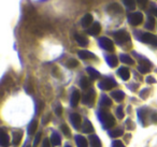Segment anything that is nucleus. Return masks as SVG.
<instances>
[{"label":"nucleus","mask_w":157,"mask_h":147,"mask_svg":"<svg viewBox=\"0 0 157 147\" xmlns=\"http://www.w3.org/2000/svg\"><path fill=\"white\" fill-rule=\"evenodd\" d=\"M120 59H121V61H122V62L127 63V65H133V63H135L133 59L131 58L129 55H126V54H121Z\"/></svg>","instance_id":"5701e85b"},{"label":"nucleus","mask_w":157,"mask_h":147,"mask_svg":"<svg viewBox=\"0 0 157 147\" xmlns=\"http://www.w3.org/2000/svg\"><path fill=\"white\" fill-rule=\"evenodd\" d=\"M123 130H121V129H116V130H114V131H112V132H110V135L112 136V138H118V136H121V135H123Z\"/></svg>","instance_id":"473e14b6"},{"label":"nucleus","mask_w":157,"mask_h":147,"mask_svg":"<svg viewBox=\"0 0 157 147\" xmlns=\"http://www.w3.org/2000/svg\"><path fill=\"white\" fill-rule=\"evenodd\" d=\"M99 45L103 48V50L108 51V52H113L114 51V44L112 40H110L107 37H102L99 39Z\"/></svg>","instance_id":"39448f33"},{"label":"nucleus","mask_w":157,"mask_h":147,"mask_svg":"<svg viewBox=\"0 0 157 147\" xmlns=\"http://www.w3.org/2000/svg\"><path fill=\"white\" fill-rule=\"evenodd\" d=\"M40 140H41V133L39 132V133H37V135H36L35 141H33V146L37 147L38 144H39V142H40Z\"/></svg>","instance_id":"c9c22d12"},{"label":"nucleus","mask_w":157,"mask_h":147,"mask_svg":"<svg viewBox=\"0 0 157 147\" xmlns=\"http://www.w3.org/2000/svg\"><path fill=\"white\" fill-rule=\"evenodd\" d=\"M105 60H107L108 65H109L110 67H112V68L116 67V66H117V63H118L117 58H116V56H114V55H110V56H107Z\"/></svg>","instance_id":"aec40b11"},{"label":"nucleus","mask_w":157,"mask_h":147,"mask_svg":"<svg viewBox=\"0 0 157 147\" xmlns=\"http://www.w3.org/2000/svg\"><path fill=\"white\" fill-rule=\"evenodd\" d=\"M111 97L113 98V99L115 100V101L121 102V101H123V100H124L125 93L123 92V91H121V90L112 91V92H111Z\"/></svg>","instance_id":"dca6fc26"},{"label":"nucleus","mask_w":157,"mask_h":147,"mask_svg":"<svg viewBox=\"0 0 157 147\" xmlns=\"http://www.w3.org/2000/svg\"><path fill=\"white\" fill-rule=\"evenodd\" d=\"M128 22L130 23L132 26H138L143 22V14L140 12H135L128 15Z\"/></svg>","instance_id":"20e7f679"},{"label":"nucleus","mask_w":157,"mask_h":147,"mask_svg":"<svg viewBox=\"0 0 157 147\" xmlns=\"http://www.w3.org/2000/svg\"><path fill=\"white\" fill-rule=\"evenodd\" d=\"M95 96H96V92H95L94 89H90V90H88L87 92L84 95L82 102H83L84 104H86V105H88V106H93L94 101H95Z\"/></svg>","instance_id":"423d86ee"},{"label":"nucleus","mask_w":157,"mask_h":147,"mask_svg":"<svg viewBox=\"0 0 157 147\" xmlns=\"http://www.w3.org/2000/svg\"><path fill=\"white\" fill-rule=\"evenodd\" d=\"M116 85H117V83L115 82V80H114V78L107 77V78H105V80L101 81V82L99 83L98 87L100 89H102V90H110V89L116 87Z\"/></svg>","instance_id":"f03ea898"},{"label":"nucleus","mask_w":157,"mask_h":147,"mask_svg":"<svg viewBox=\"0 0 157 147\" xmlns=\"http://www.w3.org/2000/svg\"><path fill=\"white\" fill-rule=\"evenodd\" d=\"M152 120L154 121L155 123H157V113H153V115H152Z\"/></svg>","instance_id":"37998d69"},{"label":"nucleus","mask_w":157,"mask_h":147,"mask_svg":"<svg viewBox=\"0 0 157 147\" xmlns=\"http://www.w3.org/2000/svg\"><path fill=\"white\" fill-rule=\"evenodd\" d=\"M75 143L78 147H87V140L83 135H75Z\"/></svg>","instance_id":"f3484780"},{"label":"nucleus","mask_w":157,"mask_h":147,"mask_svg":"<svg viewBox=\"0 0 157 147\" xmlns=\"http://www.w3.org/2000/svg\"><path fill=\"white\" fill-rule=\"evenodd\" d=\"M98 117H99V119H100L101 123H102L103 129L108 130L115 125V119H114V117L112 116L111 113L108 112L107 110H100L99 111Z\"/></svg>","instance_id":"f257e3e1"},{"label":"nucleus","mask_w":157,"mask_h":147,"mask_svg":"<svg viewBox=\"0 0 157 147\" xmlns=\"http://www.w3.org/2000/svg\"><path fill=\"white\" fill-rule=\"evenodd\" d=\"M112 147H125V145L121 141H114L113 144H112Z\"/></svg>","instance_id":"e433bc0d"},{"label":"nucleus","mask_w":157,"mask_h":147,"mask_svg":"<svg viewBox=\"0 0 157 147\" xmlns=\"http://www.w3.org/2000/svg\"><path fill=\"white\" fill-rule=\"evenodd\" d=\"M37 127H38V123L36 120H33L28 126V134L29 135H33L35 134L36 130H37Z\"/></svg>","instance_id":"393cba45"},{"label":"nucleus","mask_w":157,"mask_h":147,"mask_svg":"<svg viewBox=\"0 0 157 147\" xmlns=\"http://www.w3.org/2000/svg\"><path fill=\"white\" fill-rule=\"evenodd\" d=\"M154 27H155V18L152 17V16H148L147 22L145 24V28L152 30V29H154Z\"/></svg>","instance_id":"c85d7f7f"},{"label":"nucleus","mask_w":157,"mask_h":147,"mask_svg":"<svg viewBox=\"0 0 157 147\" xmlns=\"http://www.w3.org/2000/svg\"><path fill=\"white\" fill-rule=\"evenodd\" d=\"M141 41L144 42V43H148V44H152V45L157 46V37L150 32H145V33H142L141 36Z\"/></svg>","instance_id":"0eeeda50"},{"label":"nucleus","mask_w":157,"mask_h":147,"mask_svg":"<svg viewBox=\"0 0 157 147\" xmlns=\"http://www.w3.org/2000/svg\"><path fill=\"white\" fill-rule=\"evenodd\" d=\"M100 31H101L100 24H99V23H97V22H95L94 24H93L92 26L88 28L87 32L90 33V36H97V35H99V33H100Z\"/></svg>","instance_id":"1a4fd4ad"},{"label":"nucleus","mask_w":157,"mask_h":147,"mask_svg":"<svg viewBox=\"0 0 157 147\" xmlns=\"http://www.w3.org/2000/svg\"><path fill=\"white\" fill-rule=\"evenodd\" d=\"M86 71H87V73L90 75V77L93 78V80H97V78L100 77V73H99L97 70H95L94 68H90L88 67L87 69H86Z\"/></svg>","instance_id":"b1692460"},{"label":"nucleus","mask_w":157,"mask_h":147,"mask_svg":"<svg viewBox=\"0 0 157 147\" xmlns=\"http://www.w3.org/2000/svg\"><path fill=\"white\" fill-rule=\"evenodd\" d=\"M66 147H71V146H69V145H66Z\"/></svg>","instance_id":"49530a36"},{"label":"nucleus","mask_w":157,"mask_h":147,"mask_svg":"<svg viewBox=\"0 0 157 147\" xmlns=\"http://www.w3.org/2000/svg\"><path fill=\"white\" fill-rule=\"evenodd\" d=\"M124 111H123V106H118L117 107V110H116V116L118 117L120 119H122V118H124Z\"/></svg>","instance_id":"72a5a7b5"},{"label":"nucleus","mask_w":157,"mask_h":147,"mask_svg":"<svg viewBox=\"0 0 157 147\" xmlns=\"http://www.w3.org/2000/svg\"><path fill=\"white\" fill-rule=\"evenodd\" d=\"M78 54V57L81 59H92L96 57L93 53L88 52V51H80Z\"/></svg>","instance_id":"6ab92c4d"},{"label":"nucleus","mask_w":157,"mask_h":147,"mask_svg":"<svg viewBox=\"0 0 157 147\" xmlns=\"http://www.w3.org/2000/svg\"><path fill=\"white\" fill-rule=\"evenodd\" d=\"M100 104L102 106H105V107H108V106H111L112 105V100L110 99L108 96H102V98H101V101H100Z\"/></svg>","instance_id":"bb28decb"},{"label":"nucleus","mask_w":157,"mask_h":147,"mask_svg":"<svg viewBox=\"0 0 157 147\" xmlns=\"http://www.w3.org/2000/svg\"><path fill=\"white\" fill-rule=\"evenodd\" d=\"M145 81H146V83H148V84H154V83H156V80H155L153 76H147Z\"/></svg>","instance_id":"4c0bfd02"},{"label":"nucleus","mask_w":157,"mask_h":147,"mask_svg":"<svg viewBox=\"0 0 157 147\" xmlns=\"http://www.w3.org/2000/svg\"><path fill=\"white\" fill-rule=\"evenodd\" d=\"M0 145L2 147H9L10 145V138L5 131H1V135H0Z\"/></svg>","instance_id":"f8f14e48"},{"label":"nucleus","mask_w":157,"mask_h":147,"mask_svg":"<svg viewBox=\"0 0 157 147\" xmlns=\"http://www.w3.org/2000/svg\"><path fill=\"white\" fill-rule=\"evenodd\" d=\"M51 142H52L53 146H58V145H60L61 140H60V136H59V134L56 133V132L52 133V135H51Z\"/></svg>","instance_id":"4be33fe9"},{"label":"nucleus","mask_w":157,"mask_h":147,"mask_svg":"<svg viewBox=\"0 0 157 147\" xmlns=\"http://www.w3.org/2000/svg\"><path fill=\"white\" fill-rule=\"evenodd\" d=\"M137 2H138V5H140L141 8H144V6L147 2V0H137Z\"/></svg>","instance_id":"a19ab883"},{"label":"nucleus","mask_w":157,"mask_h":147,"mask_svg":"<svg viewBox=\"0 0 157 147\" xmlns=\"http://www.w3.org/2000/svg\"><path fill=\"white\" fill-rule=\"evenodd\" d=\"M21 140H22V133H21V132H14L13 133V140H12L13 145L17 146V145L21 143Z\"/></svg>","instance_id":"a878e982"},{"label":"nucleus","mask_w":157,"mask_h":147,"mask_svg":"<svg viewBox=\"0 0 157 147\" xmlns=\"http://www.w3.org/2000/svg\"><path fill=\"white\" fill-rule=\"evenodd\" d=\"M107 11L111 14H120L123 12V9L121 8L120 5H117V3H112V5H110L109 7H108Z\"/></svg>","instance_id":"9d476101"},{"label":"nucleus","mask_w":157,"mask_h":147,"mask_svg":"<svg viewBox=\"0 0 157 147\" xmlns=\"http://www.w3.org/2000/svg\"><path fill=\"white\" fill-rule=\"evenodd\" d=\"M61 131L66 136H70V134H71L70 133V129L68 128L67 125H61Z\"/></svg>","instance_id":"f704fd0d"},{"label":"nucleus","mask_w":157,"mask_h":147,"mask_svg":"<svg viewBox=\"0 0 157 147\" xmlns=\"http://www.w3.org/2000/svg\"><path fill=\"white\" fill-rule=\"evenodd\" d=\"M80 86L83 89H87L88 87H90V80H88L86 76H83V77L80 80Z\"/></svg>","instance_id":"cd10ccee"},{"label":"nucleus","mask_w":157,"mask_h":147,"mask_svg":"<svg viewBox=\"0 0 157 147\" xmlns=\"http://www.w3.org/2000/svg\"><path fill=\"white\" fill-rule=\"evenodd\" d=\"M117 74L124 81L129 80V77H130V72H129V69H127V68H125V67L120 68V69H118V71H117Z\"/></svg>","instance_id":"ddd939ff"},{"label":"nucleus","mask_w":157,"mask_h":147,"mask_svg":"<svg viewBox=\"0 0 157 147\" xmlns=\"http://www.w3.org/2000/svg\"><path fill=\"white\" fill-rule=\"evenodd\" d=\"M70 120H71V123L73 125V127L75 129H78L81 127V116L76 113H73V114L70 115Z\"/></svg>","instance_id":"6e6552de"},{"label":"nucleus","mask_w":157,"mask_h":147,"mask_svg":"<svg viewBox=\"0 0 157 147\" xmlns=\"http://www.w3.org/2000/svg\"><path fill=\"white\" fill-rule=\"evenodd\" d=\"M124 5L128 8L129 10L136 9V0H124Z\"/></svg>","instance_id":"c756f323"},{"label":"nucleus","mask_w":157,"mask_h":147,"mask_svg":"<svg viewBox=\"0 0 157 147\" xmlns=\"http://www.w3.org/2000/svg\"><path fill=\"white\" fill-rule=\"evenodd\" d=\"M67 67L68 68H70V69H73V68H75V67H78V60H75V59H69V60L67 61Z\"/></svg>","instance_id":"7c9ffc66"},{"label":"nucleus","mask_w":157,"mask_h":147,"mask_svg":"<svg viewBox=\"0 0 157 147\" xmlns=\"http://www.w3.org/2000/svg\"><path fill=\"white\" fill-rule=\"evenodd\" d=\"M80 98H81V95L78 90H74L71 95V99H70V104H71L72 107H75L78 105V101H80Z\"/></svg>","instance_id":"9b49d317"},{"label":"nucleus","mask_w":157,"mask_h":147,"mask_svg":"<svg viewBox=\"0 0 157 147\" xmlns=\"http://www.w3.org/2000/svg\"><path fill=\"white\" fill-rule=\"evenodd\" d=\"M147 93H148L147 89H143V90H142L141 92H140V97H141L142 99H145L146 96H147Z\"/></svg>","instance_id":"58836bf2"},{"label":"nucleus","mask_w":157,"mask_h":147,"mask_svg":"<svg viewBox=\"0 0 157 147\" xmlns=\"http://www.w3.org/2000/svg\"><path fill=\"white\" fill-rule=\"evenodd\" d=\"M74 38H75V41L78 42V45L86 46L88 44V40L86 39L85 37H83V36H81V35H75V36H74Z\"/></svg>","instance_id":"412c9836"},{"label":"nucleus","mask_w":157,"mask_h":147,"mask_svg":"<svg viewBox=\"0 0 157 147\" xmlns=\"http://www.w3.org/2000/svg\"><path fill=\"white\" fill-rule=\"evenodd\" d=\"M42 147H51L50 140H48V138H44L43 143H42Z\"/></svg>","instance_id":"ea45409f"},{"label":"nucleus","mask_w":157,"mask_h":147,"mask_svg":"<svg viewBox=\"0 0 157 147\" xmlns=\"http://www.w3.org/2000/svg\"><path fill=\"white\" fill-rule=\"evenodd\" d=\"M150 69H151V67H148V66H143V65L138 66V71L142 74H145L146 72H150Z\"/></svg>","instance_id":"2f4dec72"},{"label":"nucleus","mask_w":157,"mask_h":147,"mask_svg":"<svg viewBox=\"0 0 157 147\" xmlns=\"http://www.w3.org/2000/svg\"><path fill=\"white\" fill-rule=\"evenodd\" d=\"M153 13H154V15L157 17V8H156V9H154V10H153Z\"/></svg>","instance_id":"a18cd8bd"},{"label":"nucleus","mask_w":157,"mask_h":147,"mask_svg":"<svg viewBox=\"0 0 157 147\" xmlns=\"http://www.w3.org/2000/svg\"><path fill=\"white\" fill-rule=\"evenodd\" d=\"M48 120H50V115H48V116H46L45 118H42V121H43V123H44V125H46V123H48Z\"/></svg>","instance_id":"c03bdc74"},{"label":"nucleus","mask_w":157,"mask_h":147,"mask_svg":"<svg viewBox=\"0 0 157 147\" xmlns=\"http://www.w3.org/2000/svg\"><path fill=\"white\" fill-rule=\"evenodd\" d=\"M82 26L84 27V28H87V27H90V25H92L93 23V16L92 14H85V15L83 16V18H82Z\"/></svg>","instance_id":"2eb2a0df"},{"label":"nucleus","mask_w":157,"mask_h":147,"mask_svg":"<svg viewBox=\"0 0 157 147\" xmlns=\"http://www.w3.org/2000/svg\"><path fill=\"white\" fill-rule=\"evenodd\" d=\"M82 131L84 133H92L94 131V127H93L92 123L88 119H85V121H84L83 126H82Z\"/></svg>","instance_id":"4468645a"},{"label":"nucleus","mask_w":157,"mask_h":147,"mask_svg":"<svg viewBox=\"0 0 157 147\" xmlns=\"http://www.w3.org/2000/svg\"><path fill=\"white\" fill-rule=\"evenodd\" d=\"M55 113H56V115H58V116H60L61 115V113H63V107H61L60 105L58 106V107L55 110Z\"/></svg>","instance_id":"79ce46f5"},{"label":"nucleus","mask_w":157,"mask_h":147,"mask_svg":"<svg viewBox=\"0 0 157 147\" xmlns=\"http://www.w3.org/2000/svg\"><path fill=\"white\" fill-rule=\"evenodd\" d=\"M114 38H115L116 42L118 44H124L126 42H128L130 40V36L128 32H126L125 30H118L116 32H114Z\"/></svg>","instance_id":"7ed1b4c3"},{"label":"nucleus","mask_w":157,"mask_h":147,"mask_svg":"<svg viewBox=\"0 0 157 147\" xmlns=\"http://www.w3.org/2000/svg\"><path fill=\"white\" fill-rule=\"evenodd\" d=\"M88 140L90 142V147H101V142L97 135H90Z\"/></svg>","instance_id":"a211bd4d"}]
</instances>
